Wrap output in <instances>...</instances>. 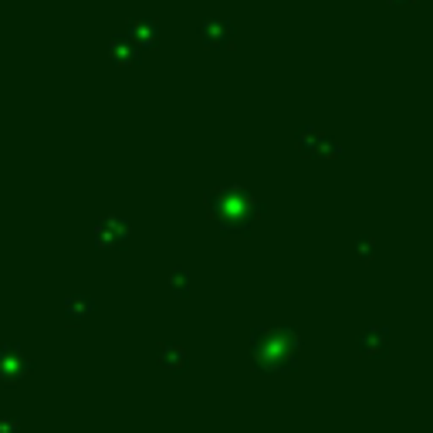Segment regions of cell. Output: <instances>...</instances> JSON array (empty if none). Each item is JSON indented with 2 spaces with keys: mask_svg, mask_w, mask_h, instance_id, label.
<instances>
[{
  "mask_svg": "<svg viewBox=\"0 0 433 433\" xmlns=\"http://www.w3.org/2000/svg\"><path fill=\"white\" fill-rule=\"evenodd\" d=\"M284 332H261L258 335V359H261V366H271V369H284V366H291V349L284 352L278 339H281Z\"/></svg>",
  "mask_w": 433,
  "mask_h": 433,
  "instance_id": "1",
  "label": "cell"
}]
</instances>
